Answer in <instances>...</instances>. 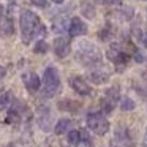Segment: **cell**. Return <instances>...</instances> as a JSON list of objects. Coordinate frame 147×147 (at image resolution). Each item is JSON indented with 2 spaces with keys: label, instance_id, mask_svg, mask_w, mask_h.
I'll use <instances>...</instances> for the list:
<instances>
[{
  "label": "cell",
  "instance_id": "6da1fadb",
  "mask_svg": "<svg viewBox=\"0 0 147 147\" xmlns=\"http://www.w3.org/2000/svg\"><path fill=\"white\" fill-rule=\"evenodd\" d=\"M19 26L22 32V41L29 45L33 38H43L46 35V29L41 24L38 14L30 10H24L19 16Z\"/></svg>",
  "mask_w": 147,
  "mask_h": 147
},
{
  "label": "cell",
  "instance_id": "7a4b0ae2",
  "mask_svg": "<svg viewBox=\"0 0 147 147\" xmlns=\"http://www.w3.org/2000/svg\"><path fill=\"white\" fill-rule=\"evenodd\" d=\"M76 59L84 65V67H93V65H100L101 63V52L95 45L89 41H82L78 46L76 51Z\"/></svg>",
  "mask_w": 147,
  "mask_h": 147
},
{
  "label": "cell",
  "instance_id": "3957f363",
  "mask_svg": "<svg viewBox=\"0 0 147 147\" xmlns=\"http://www.w3.org/2000/svg\"><path fill=\"white\" fill-rule=\"evenodd\" d=\"M43 82H45V90L43 95L45 96H54L57 93L59 87H60V76L55 67H48L43 74Z\"/></svg>",
  "mask_w": 147,
  "mask_h": 147
},
{
  "label": "cell",
  "instance_id": "277c9868",
  "mask_svg": "<svg viewBox=\"0 0 147 147\" xmlns=\"http://www.w3.org/2000/svg\"><path fill=\"white\" fill-rule=\"evenodd\" d=\"M87 127L95 134L103 136V134H106L109 131V122L101 112H90L87 115Z\"/></svg>",
  "mask_w": 147,
  "mask_h": 147
},
{
  "label": "cell",
  "instance_id": "5b68a950",
  "mask_svg": "<svg viewBox=\"0 0 147 147\" xmlns=\"http://www.w3.org/2000/svg\"><path fill=\"white\" fill-rule=\"evenodd\" d=\"M106 55H108V59L115 65V68H117L119 71L123 70V68L127 67L128 60H130V54H128L127 51H123L120 45H112Z\"/></svg>",
  "mask_w": 147,
  "mask_h": 147
},
{
  "label": "cell",
  "instance_id": "8992f818",
  "mask_svg": "<svg viewBox=\"0 0 147 147\" xmlns=\"http://www.w3.org/2000/svg\"><path fill=\"white\" fill-rule=\"evenodd\" d=\"M52 49H54V54L57 55L59 59H65L70 55L71 52V41L67 36H59V38L54 40V45H52Z\"/></svg>",
  "mask_w": 147,
  "mask_h": 147
},
{
  "label": "cell",
  "instance_id": "52a82bcc",
  "mask_svg": "<svg viewBox=\"0 0 147 147\" xmlns=\"http://www.w3.org/2000/svg\"><path fill=\"white\" fill-rule=\"evenodd\" d=\"M114 141H115V146H117V147H134L133 138H131L128 128L122 127V125L117 128V130H115Z\"/></svg>",
  "mask_w": 147,
  "mask_h": 147
},
{
  "label": "cell",
  "instance_id": "ba28073f",
  "mask_svg": "<svg viewBox=\"0 0 147 147\" xmlns=\"http://www.w3.org/2000/svg\"><path fill=\"white\" fill-rule=\"evenodd\" d=\"M70 86H71V89L81 96H89L90 93H92L90 86L86 82V79L81 78V76H71L70 78Z\"/></svg>",
  "mask_w": 147,
  "mask_h": 147
},
{
  "label": "cell",
  "instance_id": "9c48e42d",
  "mask_svg": "<svg viewBox=\"0 0 147 147\" xmlns=\"http://www.w3.org/2000/svg\"><path fill=\"white\" fill-rule=\"evenodd\" d=\"M22 109H27V108L24 105H21V103H13L10 111H8V114H7L5 122L10 125H18L22 120Z\"/></svg>",
  "mask_w": 147,
  "mask_h": 147
},
{
  "label": "cell",
  "instance_id": "30bf717a",
  "mask_svg": "<svg viewBox=\"0 0 147 147\" xmlns=\"http://www.w3.org/2000/svg\"><path fill=\"white\" fill-rule=\"evenodd\" d=\"M68 33H70V36H82L87 33V26L86 22H84L81 18H71L70 21V27H68Z\"/></svg>",
  "mask_w": 147,
  "mask_h": 147
},
{
  "label": "cell",
  "instance_id": "8fae6325",
  "mask_svg": "<svg viewBox=\"0 0 147 147\" xmlns=\"http://www.w3.org/2000/svg\"><path fill=\"white\" fill-rule=\"evenodd\" d=\"M22 81L26 84V89L29 90L30 93H36L40 90V86H41V81H40L38 74L36 73H24L22 74Z\"/></svg>",
  "mask_w": 147,
  "mask_h": 147
},
{
  "label": "cell",
  "instance_id": "7c38bea8",
  "mask_svg": "<svg viewBox=\"0 0 147 147\" xmlns=\"http://www.w3.org/2000/svg\"><path fill=\"white\" fill-rule=\"evenodd\" d=\"M51 123H52V115L46 106H43L38 111V125L43 131H49L51 130Z\"/></svg>",
  "mask_w": 147,
  "mask_h": 147
},
{
  "label": "cell",
  "instance_id": "4fadbf2b",
  "mask_svg": "<svg viewBox=\"0 0 147 147\" xmlns=\"http://www.w3.org/2000/svg\"><path fill=\"white\" fill-rule=\"evenodd\" d=\"M0 35L2 36H13L14 35V21L11 16H7L0 21Z\"/></svg>",
  "mask_w": 147,
  "mask_h": 147
},
{
  "label": "cell",
  "instance_id": "5bb4252c",
  "mask_svg": "<svg viewBox=\"0 0 147 147\" xmlns=\"http://www.w3.org/2000/svg\"><path fill=\"white\" fill-rule=\"evenodd\" d=\"M57 108L60 109V111H65V112H78L81 109V103L67 98V100H60V101L57 103Z\"/></svg>",
  "mask_w": 147,
  "mask_h": 147
},
{
  "label": "cell",
  "instance_id": "9a60e30c",
  "mask_svg": "<svg viewBox=\"0 0 147 147\" xmlns=\"http://www.w3.org/2000/svg\"><path fill=\"white\" fill-rule=\"evenodd\" d=\"M89 79L92 81L93 84H96V86H100V84H105L109 81V74L106 73V71H101V70H95L92 71V73L89 74Z\"/></svg>",
  "mask_w": 147,
  "mask_h": 147
},
{
  "label": "cell",
  "instance_id": "2e32d148",
  "mask_svg": "<svg viewBox=\"0 0 147 147\" xmlns=\"http://www.w3.org/2000/svg\"><path fill=\"white\" fill-rule=\"evenodd\" d=\"M117 16L120 18L122 21H130V19H133V16H134V8L130 7V5H125V7H122L120 10L117 11Z\"/></svg>",
  "mask_w": 147,
  "mask_h": 147
},
{
  "label": "cell",
  "instance_id": "e0dca14e",
  "mask_svg": "<svg viewBox=\"0 0 147 147\" xmlns=\"http://www.w3.org/2000/svg\"><path fill=\"white\" fill-rule=\"evenodd\" d=\"M70 127H71V120H70V119H67V117L60 119V120L55 123V127H54V133L55 134H63Z\"/></svg>",
  "mask_w": 147,
  "mask_h": 147
},
{
  "label": "cell",
  "instance_id": "ac0fdd59",
  "mask_svg": "<svg viewBox=\"0 0 147 147\" xmlns=\"http://www.w3.org/2000/svg\"><path fill=\"white\" fill-rule=\"evenodd\" d=\"M114 27L111 26V24H106L105 27H103L101 30L98 32V38L101 40V41H108L109 38H112V35H114Z\"/></svg>",
  "mask_w": 147,
  "mask_h": 147
},
{
  "label": "cell",
  "instance_id": "d6986e66",
  "mask_svg": "<svg viewBox=\"0 0 147 147\" xmlns=\"http://www.w3.org/2000/svg\"><path fill=\"white\" fill-rule=\"evenodd\" d=\"M68 27H70V22H67L65 16H60L59 19L52 21V30H54V32H63V30L68 29Z\"/></svg>",
  "mask_w": 147,
  "mask_h": 147
},
{
  "label": "cell",
  "instance_id": "ffe728a7",
  "mask_svg": "<svg viewBox=\"0 0 147 147\" xmlns=\"http://www.w3.org/2000/svg\"><path fill=\"white\" fill-rule=\"evenodd\" d=\"M119 96H120V92H119V87L117 86L109 87V89L106 90V93H105V98H108L109 101L115 103V105H117V101H119Z\"/></svg>",
  "mask_w": 147,
  "mask_h": 147
},
{
  "label": "cell",
  "instance_id": "44dd1931",
  "mask_svg": "<svg viewBox=\"0 0 147 147\" xmlns=\"http://www.w3.org/2000/svg\"><path fill=\"white\" fill-rule=\"evenodd\" d=\"M81 13L86 18H89V19H93L95 18V8L89 2H82V5H81Z\"/></svg>",
  "mask_w": 147,
  "mask_h": 147
},
{
  "label": "cell",
  "instance_id": "7402d4cb",
  "mask_svg": "<svg viewBox=\"0 0 147 147\" xmlns=\"http://www.w3.org/2000/svg\"><path fill=\"white\" fill-rule=\"evenodd\" d=\"M10 105H13V93L11 92H3L0 95V109L8 108Z\"/></svg>",
  "mask_w": 147,
  "mask_h": 147
},
{
  "label": "cell",
  "instance_id": "603a6c76",
  "mask_svg": "<svg viewBox=\"0 0 147 147\" xmlns=\"http://www.w3.org/2000/svg\"><path fill=\"white\" fill-rule=\"evenodd\" d=\"M49 51V45L48 43L45 41V40H38V41H36V45L33 46V52H35V54H46V52Z\"/></svg>",
  "mask_w": 147,
  "mask_h": 147
},
{
  "label": "cell",
  "instance_id": "cb8c5ba5",
  "mask_svg": "<svg viewBox=\"0 0 147 147\" xmlns=\"http://www.w3.org/2000/svg\"><path fill=\"white\" fill-rule=\"evenodd\" d=\"M68 142L71 146H79L81 144V130H71L68 133Z\"/></svg>",
  "mask_w": 147,
  "mask_h": 147
},
{
  "label": "cell",
  "instance_id": "d4e9b609",
  "mask_svg": "<svg viewBox=\"0 0 147 147\" xmlns=\"http://www.w3.org/2000/svg\"><path fill=\"white\" fill-rule=\"evenodd\" d=\"M134 108H136V105H134V101L131 98L125 96V98L120 100V109L122 111H133Z\"/></svg>",
  "mask_w": 147,
  "mask_h": 147
},
{
  "label": "cell",
  "instance_id": "484cf974",
  "mask_svg": "<svg viewBox=\"0 0 147 147\" xmlns=\"http://www.w3.org/2000/svg\"><path fill=\"white\" fill-rule=\"evenodd\" d=\"M133 57H134V60H136L138 63H144V62H146V55H144L141 51H138V49H136V52L133 54Z\"/></svg>",
  "mask_w": 147,
  "mask_h": 147
},
{
  "label": "cell",
  "instance_id": "4316f807",
  "mask_svg": "<svg viewBox=\"0 0 147 147\" xmlns=\"http://www.w3.org/2000/svg\"><path fill=\"white\" fill-rule=\"evenodd\" d=\"M35 7H40V8H45L48 5V0H30Z\"/></svg>",
  "mask_w": 147,
  "mask_h": 147
},
{
  "label": "cell",
  "instance_id": "83f0119b",
  "mask_svg": "<svg viewBox=\"0 0 147 147\" xmlns=\"http://www.w3.org/2000/svg\"><path fill=\"white\" fill-rule=\"evenodd\" d=\"M123 0H106V3H109V5H119V3H122Z\"/></svg>",
  "mask_w": 147,
  "mask_h": 147
},
{
  "label": "cell",
  "instance_id": "f1b7e54d",
  "mask_svg": "<svg viewBox=\"0 0 147 147\" xmlns=\"http://www.w3.org/2000/svg\"><path fill=\"white\" fill-rule=\"evenodd\" d=\"M141 41H142V45L147 48V32H146V33H142V36H141Z\"/></svg>",
  "mask_w": 147,
  "mask_h": 147
},
{
  "label": "cell",
  "instance_id": "f546056e",
  "mask_svg": "<svg viewBox=\"0 0 147 147\" xmlns=\"http://www.w3.org/2000/svg\"><path fill=\"white\" fill-rule=\"evenodd\" d=\"M5 74H7V68H5V67H2V65H0V79H2V78H3Z\"/></svg>",
  "mask_w": 147,
  "mask_h": 147
},
{
  "label": "cell",
  "instance_id": "4dcf8cb0",
  "mask_svg": "<svg viewBox=\"0 0 147 147\" xmlns=\"http://www.w3.org/2000/svg\"><path fill=\"white\" fill-rule=\"evenodd\" d=\"M3 13H5V7H3V5H0V19H2Z\"/></svg>",
  "mask_w": 147,
  "mask_h": 147
},
{
  "label": "cell",
  "instance_id": "1f68e13d",
  "mask_svg": "<svg viewBox=\"0 0 147 147\" xmlns=\"http://www.w3.org/2000/svg\"><path fill=\"white\" fill-rule=\"evenodd\" d=\"M96 3H106V0H95Z\"/></svg>",
  "mask_w": 147,
  "mask_h": 147
},
{
  "label": "cell",
  "instance_id": "d6a6232c",
  "mask_svg": "<svg viewBox=\"0 0 147 147\" xmlns=\"http://www.w3.org/2000/svg\"><path fill=\"white\" fill-rule=\"evenodd\" d=\"M52 2H54V3H62L63 0H52Z\"/></svg>",
  "mask_w": 147,
  "mask_h": 147
},
{
  "label": "cell",
  "instance_id": "836d02e7",
  "mask_svg": "<svg viewBox=\"0 0 147 147\" xmlns=\"http://www.w3.org/2000/svg\"><path fill=\"white\" fill-rule=\"evenodd\" d=\"M142 78H144V79H146V81H147V71H144V74H142Z\"/></svg>",
  "mask_w": 147,
  "mask_h": 147
},
{
  "label": "cell",
  "instance_id": "e575fe53",
  "mask_svg": "<svg viewBox=\"0 0 147 147\" xmlns=\"http://www.w3.org/2000/svg\"><path fill=\"white\" fill-rule=\"evenodd\" d=\"M144 147H147V134H146V139H144Z\"/></svg>",
  "mask_w": 147,
  "mask_h": 147
},
{
  "label": "cell",
  "instance_id": "d590c367",
  "mask_svg": "<svg viewBox=\"0 0 147 147\" xmlns=\"http://www.w3.org/2000/svg\"><path fill=\"white\" fill-rule=\"evenodd\" d=\"M7 147H14V146H13V144H8V146H7Z\"/></svg>",
  "mask_w": 147,
  "mask_h": 147
}]
</instances>
